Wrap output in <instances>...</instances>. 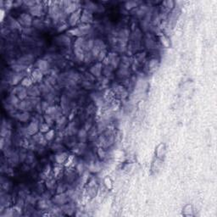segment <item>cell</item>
I'll return each mask as SVG.
<instances>
[{
  "label": "cell",
  "instance_id": "5",
  "mask_svg": "<svg viewBox=\"0 0 217 217\" xmlns=\"http://www.w3.org/2000/svg\"><path fill=\"white\" fill-rule=\"evenodd\" d=\"M9 104L11 105H16L18 104V98L14 95H11L9 98Z\"/></svg>",
  "mask_w": 217,
  "mask_h": 217
},
{
  "label": "cell",
  "instance_id": "2",
  "mask_svg": "<svg viewBox=\"0 0 217 217\" xmlns=\"http://www.w3.org/2000/svg\"><path fill=\"white\" fill-rule=\"evenodd\" d=\"M37 128H38V126H37V122H31L29 125V126L27 127L26 132H28V134H34L37 132Z\"/></svg>",
  "mask_w": 217,
  "mask_h": 217
},
{
  "label": "cell",
  "instance_id": "3",
  "mask_svg": "<svg viewBox=\"0 0 217 217\" xmlns=\"http://www.w3.org/2000/svg\"><path fill=\"white\" fill-rule=\"evenodd\" d=\"M91 19H92V15H91L90 13L87 10L84 11L82 17V21H88V20H91Z\"/></svg>",
  "mask_w": 217,
  "mask_h": 217
},
{
  "label": "cell",
  "instance_id": "4",
  "mask_svg": "<svg viewBox=\"0 0 217 217\" xmlns=\"http://www.w3.org/2000/svg\"><path fill=\"white\" fill-rule=\"evenodd\" d=\"M28 113H22L21 114V115H18V119H19L20 120H21V121H26V120H27L28 119Z\"/></svg>",
  "mask_w": 217,
  "mask_h": 217
},
{
  "label": "cell",
  "instance_id": "7",
  "mask_svg": "<svg viewBox=\"0 0 217 217\" xmlns=\"http://www.w3.org/2000/svg\"><path fill=\"white\" fill-rule=\"evenodd\" d=\"M52 135H53V132H48L47 135H46V138L49 139H49H51V138H52V137H53V136H52Z\"/></svg>",
  "mask_w": 217,
  "mask_h": 217
},
{
  "label": "cell",
  "instance_id": "6",
  "mask_svg": "<svg viewBox=\"0 0 217 217\" xmlns=\"http://www.w3.org/2000/svg\"><path fill=\"white\" fill-rule=\"evenodd\" d=\"M31 80H29V79H27V78H26V79H24V80L22 81V85L23 86H26V87H27V86H30L31 85Z\"/></svg>",
  "mask_w": 217,
  "mask_h": 217
},
{
  "label": "cell",
  "instance_id": "1",
  "mask_svg": "<svg viewBox=\"0 0 217 217\" xmlns=\"http://www.w3.org/2000/svg\"><path fill=\"white\" fill-rule=\"evenodd\" d=\"M20 22H21V24L25 25V26H29L31 23V19L28 14H23L20 18Z\"/></svg>",
  "mask_w": 217,
  "mask_h": 217
}]
</instances>
